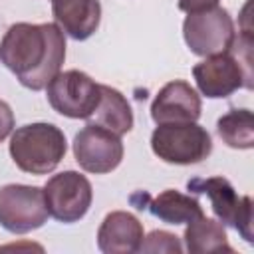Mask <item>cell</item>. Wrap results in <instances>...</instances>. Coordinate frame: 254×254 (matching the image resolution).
I'll list each match as a JSON object with an SVG mask.
<instances>
[{"label": "cell", "instance_id": "1", "mask_svg": "<svg viewBox=\"0 0 254 254\" xmlns=\"http://www.w3.org/2000/svg\"><path fill=\"white\" fill-rule=\"evenodd\" d=\"M65 60V34L58 24H12L0 40V62L18 81L40 91L60 73Z\"/></svg>", "mask_w": 254, "mask_h": 254}, {"label": "cell", "instance_id": "2", "mask_svg": "<svg viewBox=\"0 0 254 254\" xmlns=\"http://www.w3.org/2000/svg\"><path fill=\"white\" fill-rule=\"evenodd\" d=\"M16 167L28 175H48L56 171L67 151L65 135L54 123H28L18 127L8 145Z\"/></svg>", "mask_w": 254, "mask_h": 254}, {"label": "cell", "instance_id": "3", "mask_svg": "<svg viewBox=\"0 0 254 254\" xmlns=\"http://www.w3.org/2000/svg\"><path fill=\"white\" fill-rule=\"evenodd\" d=\"M151 149L169 165H196L212 153V137L196 121L161 123L151 135Z\"/></svg>", "mask_w": 254, "mask_h": 254}, {"label": "cell", "instance_id": "4", "mask_svg": "<svg viewBox=\"0 0 254 254\" xmlns=\"http://www.w3.org/2000/svg\"><path fill=\"white\" fill-rule=\"evenodd\" d=\"M187 189L196 194H206L210 208L222 226L234 228L246 242H252V198L240 196L228 179L208 177L190 179Z\"/></svg>", "mask_w": 254, "mask_h": 254}, {"label": "cell", "instance_id": "5", "mask_svg": "<svg viewBox=\"0 0 254 254\" xmlns=\"http://www.w3.org/2000/svg\"><path fill=\"white\" fill-rule=\"evenodd\" d=\"M183 38L189 50L196 56L208 58L226 54L232 50L236 40L232 16L222 6L189 14L183 22Z\"/></svg>", "mask_w": 254, "mask_h": 254}, {"label": "cell", "instance_id": "6", "mask_svg": "<svg viewBox=\"0 0 254 254\" xmlns=\"http://www.w3.org/2000/svg\"><path fill=\"white\" fill-rule=\"evenodd\" d=\"M46 95L52 109L69 119H87L99 103L101 83H95L85 71H60L48 85Z\"/></svg>", "mask_w": 254, "mask_h": 254}, {"label": "cell", "instance_id": "7", "mask_svg": "<svg viewBox=\"0 0 254 254\" xmlns=\"http://www.w3.org/2000/svg\"><path fill=\"white\" fill-rule=\"evenodd\" d=\"M44 198L52 218L64 224H73L87 214L93 200V189L85 175L64 171L48 179L44 185Z\"/></svg>", "mask_w": 254, "mask_h": 254}, {"label": "cell", "instance_id": "8", "mask_svg": "<svg viewBox=\"0 0 254 254\" xmlns=\"http://www.w3.org/2000/svg\"><path fill=\"white\" fill-rule=\"evenodd\" d=\"M44 189L4 185L0 189V226L12 234H28L48 222Z\"/></svg>", "mask_w": 254, "mask_h": 254}, {"label": "cell", "instance_id": "9", "mask_svg": "<svg viewBox=\"0 0 254 254\" xmlns=\"http://www.w3.org/2000/svg\"><path fill=\"white\" fill-rule=\"evenodd\" d=\"M198 91L208 99H224L240 87L252 89V69H248L232 52L208 56L192 67Z\"/></svg>", "mask_w": 254, "mask_h": 254}, {"label": "cell", "instance_id": "10", "mask_svg": "<svg viewBox=\"0 0 254 254\" xmlns=\"http://www.w3.org/2000/svg\"><path fill=\"white\" fill-rule=\"evenodd\" d=\"M123 153L121 137L97 125L87 123L73 137V157L85 173L105 175L115 171L123 161Z\"/></svg>", "mask_w": 254, "mask_h": 254}, {"label": "cell", "instance_id": "11", "mask_svg": "<svg viewBox=\"0 0 254 254\" xmlns=\"http://www.w3.org/2000/svg\"><path fill=\"white\" fill-rule=\"evenodd\" d=\"M200 109L202 103L196 89L185 79H175L163 85L155 95L151 103V119L157 125L196 121L200 117Z\"/></svg>", "mask_w": 254, "mask_h": 254}, {"label": "cell", "instance_id": "12", "mask_svg": "<svg viewBox=\"0 0 254 254\" xmlns=\"http://www.w3.org/2000/svg\"><path fill=\"white\" fill-rule=\"evenodd\" d=\"M143 236V224L135 214L127 210H113L105 214L97 228V248L103 254L139 252Z\"/></svg>", "mask_w": 254, "mask_h": 254}, {"label": "cell", "instance_id": "13", "mask_svg": "<svg viewBox=\"0 0 254 254\" xmlns=\"http://www.w3.org/2000/svg\"><path fill=\"white\" fill-rule=\"evenodd\" d=\"M52 14L65 36L83 42L99 28L101 4L99 0H52Z\"/></svg>", "mask_w": 254, "mask_h": 254}, {"label": "cell", "instance_id": "14", "mask_svg": "<svg viewBox=\"0 0 254 254\" xmlns=\"http://www.w3.org/2000/svg\"><path fill=\"white\" fill-rule=\"evenodd\" d=\"M145 198H147V202L141 208H147L155 218H159L167 224H189L204 214L200 202L194 196L183 194L175 189H167V190L159 192L157 196L145 194Z\"/></svg>", "mask_w": 254, "mask_h": 254}, {"label": "cell", "instance_id": "15", "mask_svg": "<svg viewBox=\"0 0 254 254\" xmlns=\"http://www.w3.org/2000/svg\"><path fill=\"white\" fill-rule=\"evenodd\" d=\"M85 121L89 125L103 127L121 137L133 129V111L121 91L109 85H101L99 103Z\"/></svg>", "mask_w": 254, "mask_h": 254}, {"label": "cell", "instance_id": "16", "mask_svg": "<svg viewBox=\"0 0 254 254\" xmlns=\"http://www.w3.org/2000/svg\"><path fill=\"white\" fill-rule=\"evenodd\" d=\"M183 238H185V248L190 254H210V252L232 254L234 252V248L228 244L224 226L214 218H206L204 214L187 224Z\"/></svg>", "mask_w": 254, "mask_h": 254}, {"label": "cell", "instance_id": "17", "mask_svg": "<svg viewBox=\"0 0 254 254\" xmlns=\"http://www.w3.org/2000/svg\"><path fill=\"white\" fill-rule=\"evenodd\" d=\"M216 133L232 149L254 147V115L250 109H230L216 121Z\"/></svg>", "mask_w": 254, "mask_h": 254}, {"label": "cell", "instance_id": "18", "mask_svg": "<svg viewBox=\"0 0 254 254\" xmlns=\"http://www.w3.org/2000/svg\"><path fill=\"white\" fill-rule=\"evenodd\" d=\"M139 252H171V254H179V252H183V244H181L179 236H175L173 232L153 230L147 236H143Z\"/></svg>", "mask_w": 254, "mask_h": 254}, {"label": "cell", "instance_id": "19", "mask_svg": "<svg viewBox=\"0 0 254 254\" xmlns=\"http://www.w3.org/2000/svg\"><path fill=\"white\" fill-rule=\"evenodd\" d=\"M14 129V113H12V107L0 99V143L12 133Z\"/></svg>", "mask_w": 254, "mask_h": 254}, {"label": "cell", "instance_id": "20", "mask_svg": "<svg viewBox=\"0 0 254 254\" xmlns=\"http://www.w3.org/2000/svg\"><path fill=\"white\" fill-rule=\"evenodd\" d=\"M220 0H179V10L187 12V14H194V12H202L208 8L218 6Z\"/></svg>", "mask_w": 254, "mask_h": 254}]
</instances>
